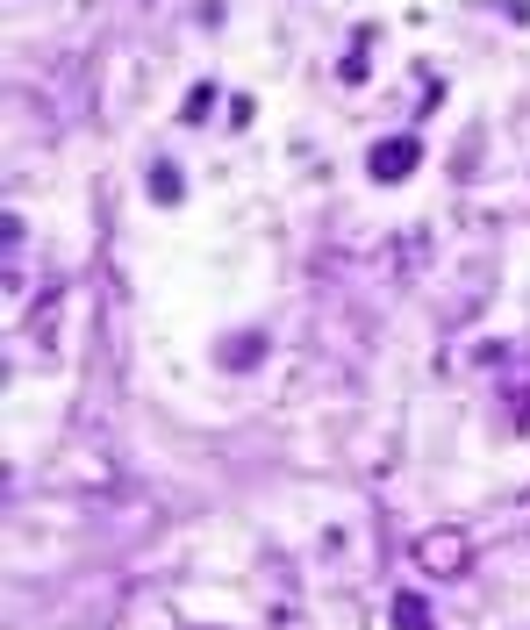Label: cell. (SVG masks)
I'll use <instances>...</instances> for the list:
<instances>
[{"label":"cell","mask_w":530,"mask_h":630,"mask_svg":"<svg viewBox=\"0 0 530 630\" xmlns=\"http://www.w3.org/2000/svg\"><path fill=\"white\" fill-rule=\"evenodd\" d=\"M409 165H416V144H402V137H394V144H380V151H373V172H380V179H402Z\"/></svg>","instance_id":"6da1fadb"}]
</instances>
